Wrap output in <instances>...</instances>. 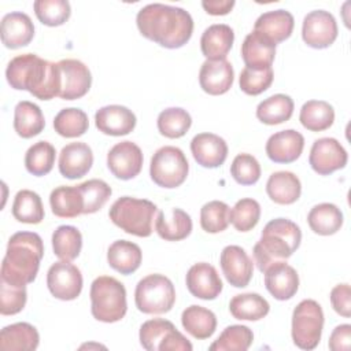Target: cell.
I'll return each instance as SVG.
<instances>
[{
	"instance_id": "49",
	"label": "cell",
	"mask_w": 351,
	"mask_h": 351,
	"mask_svg": "<svg viewBox=\"0 0 351 351\" xmlns=\"http://www.w3.org/2000/svg\"><path fill=\"white\" fill-rule=\"evenodd\" d=\"M274 78L273 69H263V70H254L250 67H244L240 73L239 85L240 89L250 96H258L269 89Z\"/></svg>"
},
{
	"instance_id": "19",
	"label": "cell",
	"mask_w": 351,
	"mask_h": 351,
	"mask_svg": "<svg viewBox=\"0 0 351 351\" xmlns=\"http://www.w3.org/2000/svg\"><path fill=\"white\" fill-rule=\"evenodd\" d=\"M191 152L197 165L207 169H215L226 160L228 144L218 134L199 133L191 141Z\"/></svg>"
},
{
	"instance_id": "31",
	"label": "cell",
	"mask_w": 351,
	"mask_h": 351,
	"mask_svg": "<svg viewBox=\"0 0 351 351\" xmlns=\"http://www.w3.org/2000/svg\"><path fill=\"white\" fill-rule=\"evenodd\" d=\"M266 193L277 204H292L300 197L302 184L291 171H276L266 182Z\"/></svg>"
},
{
	"instance_id": "12",
	"label": "cell",
	"mask_w": 351,
	"mask_h": 351,
	"mask_svg": "<svg viewBox=\"0 0 351 351\" xmlns=\"http://www.w3.org/2000/svg\"><path fill=\"white\" fill-rule=\"evenodd\" d=\"M303 41L315 49L330 47L337 38V23L335 16L325 10L308 12L302 25Z\"/></svg>"
},
{
	"instance_id": "24",
	"label": "cell",
	"mask_w": 351,
	"mask_h": 351,
	"mask_svg": "<svg viewBox=\"0 0 351 351\" xmlns=\"http://www.w3.org/2000/svg\"><path fill=\"white\" fill-rule=\"evenodd\" d=\"M276 56V44L263 34L252 30L241 44V58L245 67L254 70L269 69Z\"/></svg>"
},
{
	"instance_id": "52",
	"label": "cell",
	"mask_w": 351,
	"mask_h": 351,
	"mask_svg": "<svg viewBox=\"0 0 351 351\" xmlns=\"http://www.w3.org/2000/svg\"><path fill=\"white\" fill-rule=\"evenodd\" d=\"M330 303L333 310L344 318L351 315V288L348 284H339L330 291Z\"/></svg>"
},
{
	"instance_id": "6",
	"label": "cell",
	"mask_w": 351,
	"mask_h": 351,
	"mask_svg": "<svg viewBox=\"0 0 351 351\" xmlns=\"http://www.w3.org/2000/svg\"><path fill=\"white\" fill-rule=\"evenodd\" d=\"M90 313L97 321L112 324L121 321L128 311L126 289L121 281L100 276L90 285Z\"/></svg>"
},
{
	"instance_id": "48",
	"label": "cell",
	"mask_w": 351,
	"mask_h": 351,
	"mask_svg": "<svg viewBox=\"0 0 351 351\" xmlns=\"http://www.w3.org/2000/svg\"><path fill=\"white\" fill-rule=\"evenodd\" d=\"M82 197H84V213L82 214H93L99 211L110 199L112 191L111 186L103 180H88L78 185Z\"/></svg>"
},
{
	"instance_id": "41",
	"label": "cell",
	"mask_w": 351,
	"mask_h": 351,
	"mask_svg": "<svg viewBox=\"0 0 351 351\" xmlns=\"http://www.w3.org/2000/svg\"><path fill=\"white\" fill-rule=\"evenodd\" d=\"M89 128L88 115L81 108L70 107L60 110L53 119L55 132L67 138H74L85 134Z\"/></svg>"
},
{
	"instance_id": "1",
	"label": "cell",
	"mask_w": 351,
	"mask_h": 351,
	"mask_svg": "<svg viewBox=\"0 0 351 351\" xmlns=\"http://www.w3.org/2000/svg\"><path fill=\"white\" fill-rule=\"evenodd\" d=\"M136 23L141 36L169 49L184 47L193 33V19L188 11L162 3L143 7Z\"/></svg>"
},
{
	"instance_id": "5",
	"label": "cell",
	"mask_w": 351,
	"mask_h": 351,
	"mask_svg": "<svg viewBox=\"0 0 351 351\" xmlns=\"http://www.w3.org/2000/svg\"><path fill=\"white\" fill-rule=\"evenodd\" d=\"M155 214H158L156 204L147 199L132 196L117 199L108 211V217L114 225L137 237L151 236Z\"/></svg>"
},
{
	"instance_id": "11",
	"label": "cell",
	"mask_w": 351,
	"mask_h": 351,
	"mask_svg": "<svg viewBox=\"0 0 351 351\" xmlns=\"http://www.w3.org/2000/svg\"><path fill=\"white\" fill-rule=\"evenodd\" d=\"M82 274L81 270L67 262H55L47 273V285L52 296L59 300H74L82 291Z\"/></svg>"
},
{
	"instance_id": "10",
	"label": "cell",
	"mask_w": 351,
	"mask_h": 351,
	"mask_svg": "<svg viewBox=\"0 0 351 351\" xmlns=\"http://www.w3.org/2000/svg\"><path fill=\"white\" fill-rule=\"evenodd\" d=\"M140 344L147 351H191V341L177 330L173 322L163 318L145 321L140 326Z\"/></svg>"
},
{
	"instance_id": "33",
	"label": "cell",
	"mask_w": 351,
	"mask_h": 351,
	"mask_svg": "<svg viewBox=\"0 0 351 351\" xmlns=\"http://www.w3.org/2000/svg\"><path fill=\"white\" fill-rule=\"evenodd\" d=\"M181 324L184 329L197 340H204L213 336L217 329L215 314L197 304L186 307L181 314Z\"/></svg>"
},
{
	"instance_id": "29",
	"label": "cell",
	"mask_w": 351,
	"mask_h": 351,
	"mask_svg": "<svg viewBox=\"0 0 351 351\" xmlns=\"http://www.w3.org/2000/svg\"><path fill=\"white\" fill-rule=\"evenodd\" d=\"M40 335L29 322L7 325L0 333V348L4 351H32L38 347Z\"/></svg>"
},
{
	"instance_id": "9",
	"label": "cell",
	"mask_w": 351,
	"mask_h": 351,
	"mask_svg": "<svg viewBox=\"0 0 351 351\" xmlns=\"http://www.w3.org/2000/svg\"><path fill=\"white\" fill-rule=\"evenodd\" d=\"M324 311L313 299L302 300L292 313V340L302 350H314L322 335Z\"/></svg>"
},
{
	"instance_id": "13",
	"label": "cell",
	"mask_w": 351,
	"mask_h": 351,
	"mask_svg": "<svg viewBox=\"0 0 351 351\" xmlns=\"http://www.w3.org/2000/svg\"><path fill=\"white\" fill-rule=\"evenodd\" d=\"M348 155L344 147L333 137H322L313 143L308 155L311 169L319 176H329L347 165Z\"/></svg>"
},
{
	"instance_id": "16",
	"label": "cell",
	"mask_w": 351,
	"mask_h": 351,
	"mask_svg": "<svg viewBox=\"0 0 351 351\" xmlns=\"http://www.w3.org/2000/svg\"><path fill=\"white\" fill-rule=\"evenodd\" d=\"M222 273L226 281L234 288H244L254 274L252 259L239 245H226L219 258Z\"/></svg>"
},
{
	"instance_id": "35",
	"label": "cell",
	"mask_w": 351,
	"mask_h": 351,
	"mask_svg": "<svg viewBox=\"0 0 351 351\" xmlns=\"http://www.w3.org/2000/svg\"><path fill=\"white\" fill-rule=\"evenodd\" d=\"M343 213L333 203H319L307 214L310 229L319 236H330L343 226Z\"/></svg>"
},
{
	"instance_id": "22",
	"label": "cell",
	"mask_w": 351,
	"mask_h": 351,
	"mask_svg": "<svg viewBox=\"0 0 351 351\" xmlns=\"http://www.w3.org/2000/svg\"><path fill=\"white\" fill-rule=\"evenodd\" d=\"M234 80V71L229 60H206L199 71L200 88L213 96L226 93Z\"/></svg>"
},
{
	"instance_id": "53",
	"label": "cell",
	"mask_w": 351,
	"mask_h": 351,
	"mask_svg": "<svg viewBox=\"0 0 351 351\" xmlns=\"http://www.w3.org/2000/svg\"><path fill=\"white\" fill-rule=\"evenodd\" d=\"M351 340V325L341 324L333 329L329 337L328 347L332 351H348Z\"/></svg>"
},
{
	"instance_id": "30",
	"label": "cell",
	"mask_w": 351,
	"mask_h": 351,
	"mask_svg": "<svg viewBox=\"0 0 351 351\" xmlns=\"http://www.w3.org/2000/svg\"><path fill=\"white\" fill-rule=\"evenodd\" d=\"M143 261L141 248L129 240H117L114 241L107 251V262L110 267L121 274L134 273Z\"/></svg>"
},
{
	"instance_id": "2",
	"label": "cell",
	"mask_w": 351,
	"mask_h": 351,
	"mask_svg": "<svg viewBox=\"0 0 351 351\" xmlns=\"http://www.w3.org/2000/svg\"><path fill=\"white\" fill-rule=\"evenodd\" d=\"M5 78L11 88L27 90L40 100H51L60 92L58 63L41 59L36 53L12 58L5 69Z\"/></svg>"
},
{
	"instance_id": "46",
	"label": "cell",
	"mask_w": 351,
	"mask_h": 351,
	"mask_svg": "<svg viewBox=\"0 0 351 351\" xmlns=\"http://www.w3.org/2000/svg\"><path fill=\"white\" fill-rule=\"evenodd\" d=\"M37 19L45 26H60L71 15V7L67 0H36L33 4Z\"/></svg>"
},
{
	"instance_id": "51",
	"label": "cell",
	"mask_w": 351,
	"mask_h": 351,
	"mask_svg": "<svg viewBox=\"0 0 351 351\" xmlns=\"http://www.w3.org/2000/svg\"><path fill=\"white\" fill-rule=\"evenodd\" d=\"M230 174L237 184L252 185L261 178V165L255 156L239 154L230 165Z\"/></svg>"
},
{
	"instance_id": "42",
	"label": "cell",
	"mask_w": 351,
	"mask_h": 351,
	"mask_svg": "<svg viewBox=\"0 0 351 351\" xmlns=\"http://www.w3.org/2000/svg\"><path fill=\"white\" fill-rule=\"evenodd\" d=\"M158 130L167 138L182 137L192 125L189 112L181 107H169L158 115Z\"/></svg>"
},
{
	"instance_id": "25",
	"label": "cell",
	"mask_w": 351,
	"mask_h": 351,
	"mask_svg": "<svg viewBox=\"0 0 351 351\" xmlns=\"http://www.w3.org/2000/svg\"><path fill=\"white\" fill-rule=\"evenodd\" d=\"M0 32L4 47L16 49L30 44L34 37V25L27 14L14 11L3 16Z\"/></svg>"
},
{
	"instance_id": "7",
	"label": "cell",
	"mask_w": 351,
	"mask_h": 351,
	"mask_svg": "<svg viewBox=\"0 0 351 351\" xmlns=\"http://www.w3.org/2000/svg\"><path fill=\"white\" fill-rule=\"evenodd\" d=\"M134 303L144 314L169 313L176 303L174 285L163 274H148L136 285Z\"/></svg>"
},
{
	"instance_id": "40",
	"label": "cell",
	"mask_w": 351,
	"mask_h": 351,
	"mask_svg": "<svg viewBox=\"0 0 351 351\" xmlns=\"http://www.w3.org/2000/svg\"><path fill=\"white\" fill-rule=\"evenodd\" d=\"M52 248L60 261H74L82 248L81 232L71 225L58 226L52 233Z\"/></svg>"
},
{
	"instance_id": "23",
	"label": "cell",
	"mask_w": 351,
	"mask_h": 351,
	"mask_svg": "<svg viewBox=\"0 0 351 351\" xmlns=\"http://www.w3.org/2000/svg\"><path fill=\"white\" fill-rule=\"evenodd\" d=\"M93 165V152L86 143H70L59 154V171L64 178L84 177Z\"/></svg>"
},
{
	"instance_id": "38",
	"label": "cell",
	"mask_w": 351,
	"mask_h": 351,
	"mask_svg": "<svg viewBox=\"0 0 351 351\" xmlns=\"http://www.w3.org/2000/svg\"><path fill=\"white\" fill-rule=\"evenodd\" d=\"M293 114V100L284 93L273 95L256 107V118L265 125H280Z\"/></svg>"
},
{
	"instance_id": "20",
	"label": "cell",
	"mask_w": 351,
	"mask_h": 351,
	"mask_svg": "<svg viewBox=\"0 0 351 351\" xmlns=\"http://www.w3.org/2000/svg\"><path fill=\"white\" fill-rule=\"evenodd\" d=\"M265 287L277 300L293 298L299 289V276L287 261L269 266L265 271Z\"/></svg>"
},
{
	"instance_id": "4",
	"label": "cell",
	"mask_w": 351,
	"mask_h": 351,
	"mask_svg": "<svg viewBox=\"0 0 351 351\" xmlns=\"http://www.w3.org/2000/svg\"><path fill=\"white\" fill-rule=\"evenodd\" d=\"M300 228L287 218H276L266 223L259 241L254 245V261L263 273L269 266L287 261L300 245Z\"/></svg>"
},
{
	"instance_id": "44",
	"label": "cell",
	"mask_w": 351,
	"mask_h": 351,
	"mask_svg": "<svg viewBox=\"0 0 351 351\" xmlns=\"http://www.w3.org/2000/svg\"><path fill=\"white\" fill-rule=\"evenodd\" d=\"M254 341L252 330L245 325H230L208 347L210 351H245Z\"/></svg>"
},
{
	"instance_id": "34",
	"label": "cell",
	"mask_w": 351,
	"mask_h": 351,
	"mask_svg": "<svg viewBox=\"0 0 351 351\" xmlns=\"http://www.w3.org/2000/svg\"><path fill=\"white\" fill-rule=\"evenodd\" d=\"M49 204L59 218H75L84 213V197L78 185L55 188L49 195Z\"/></svg>"
},
{
	"instance_id": "36",
	"label": "cell",
	"mask_w": 351,
	"mask_h": 351,
	"mask_svg": "<svg viewBox=\"0 0 351 351\" xmlns=\"http://www.w3.org/2000/svg\"><path fill=\"white\" fill-rule=\"evenodd\" d=\"M270 304L259 293H240L230 299L229 311L236 319L258 321L269 314Z\"/></svg>"
},
{
	"instance_id": "32",
	"label": "cell",
	"mask_w": 351,
	"mask_h": 351,
	"mask_svg": "<svg viewBox=\"0 0 351 351\" xmlns=\"http://www.w3.org/2000/svg\"><path fill=\"white\" fill-rule=\"evenodd\" d=\"M45 119L41 108L29 101L22 100L14 110V129L22 138H32L44 130Z\"/></svg>"
},
{
	"instance_id": "27",
	"label": "cell",
	"mask_w": 351,
	"mask_h": 351,
	"mask_svg": "<svg viewBox=\"0 0 351 351\" xmlns=\"http://www.w3.org/2000/svg\"><path fill=\"white\" fill-rule=\"evenodd\" d=\"M234 41V32L225 23L208 26L200 38V49L207 60L226 59Z\"/></svg>"
},
{
	"instance_id": "3",
	"label": "cell",
	"mask_w": 351,
	"mask_h": 351,
	"mask_svg": "<svg viewBox=\"0 0 351 351\" xmlns=\"http://www.w3.org/2000/svg\"><path fill=\"white\" fill-rule=\"evenodd\" d=\"M44 256L43 239L34 232H16L7 244L0 280L14 285H27L37 277Z\"/></svg>"
},
{
	"instance_id": "43",
	"label": "cell",
	"mask_w": 351,
	"mask_h": 351,
	"mask_svg": "<svg viewBox=\"0 0 351 351\" xmlns=\"http://www.w3.org/2000/svg\"><path fill=\"white\" fill-rule=\"evenodd\" d=\"M55 156L56 151L51 143L37 141L26 151L25 167L30 174L43 177L52 170L55 165Z\"/></svg>"
},
{
	"instance_id": "39",
	"label": "cell",
	"mask_w": 351,
	"mask_h": 351,
	"mask_svg": "<svg viewBox=\"0 0 351 351\" xmlns=\"http://www.w3.org/2000/svg\"><path fill=\"white\" fill-rule=\"evenodd\" d=\"M12 215L18 222L40 223L44 219V206L40 195L30 189L18 191L12 203Z\"/></svg>"
},
{
	"instance_id": "28",
	"label": "cell",
	"mask_w": 351,
	"mask_h": 351,
	"mask_svg": "<svg viewBox=\"0 0 351 351\" xmlns=\"http://www.w3.org/2000/svg\"><path fill=\"white\" fill-rule=\"evenodd\" d=\"M155 230L166 241H180L186 239L192 232V219L181 208L170 211H158L155 218Z\"/></svg>"
},
{
	"instance_id": "50",
	"label": "cell",
	"mask_w": 351,
	"mask_h": 351,
	"mask_svg": "<svg viewBox=\"0 0 351 351\" xmlns=\"http://www.w3.org/2000/svg\"><path fill=\"white\" fill-rule=\"evenodd\" d=\"M27 300L26 285H14L0 280V313L14 315L23 310Z\"/></svg>"
},
{
	"instance_id": "17",
	"label": "cell",
	"mask_w": 351,
	"mask_h": 351,
	"mask_svg": "<svg viewBox=\"0 0 351 351\" xmlns=\"http://www.w3.org/2000/svg\"><path fill=\"white\" fill-rule=\"evenodd\" d=\"M188 291L197 299L214 300L222 292V280L217 269L206 262L195 263L185 277Z\"/></svg>"
},
{
	"instance_id": "26",
	"label": "cell",
	"mask_w": 351,
	"mask_h": 351,
	"mask_svg": "<svg viewBox=\"0 0 351 351\" xmlns=\"http://www.w3.org/2000/svg\"><path fill=\"white\" fill-rule=\"evenodd\" d=\"M295 26L292 14L287 10L267 11L255 21L254 30L267 37L276 45L291 37Z\"/></svg>"
},
{
	"instance_id": "54",
	"label": "cell",
	"mask_w": 351,
	"mask_h": 351,
	"mask_svg": "<svg viewBox=\"0 0 351 351\" xmlns=\"http://www.w3.org/2000/svg\"><path fill=\"white\" fill-rule=\"evenodd\" d=\"M202 7L210 15H226L234 7L233 0H203Z\"/></svg>"
},
{
	"instance_id": "45",
	"label": "cell",
	"mask_w": 351,
	"mask_h": 351,
	"mask_svg": "<svg viewBox=\"0 0 351 351\" xmlns=\"http://www.w3.org/2000/svg\"><path fill=\"white\" fill-rule=\"evenodd\" d=\"M230 223V207L221 200H211L200 208V226L207 233L223 232Z\"/></svg>"
},
{
	"instance_id": "14",
	"label": "cell",
	"mask_w": 351,
	"mask_h": 351,
	"mask_svg": "<svg viewBox=\"0 0 351 351\" xmlns=\"http://www.w3.org/2000/svg\"><path fill=\"white\" fill-rule=\"evenodd\" d=\"M60 73L59 97L75 100L88 93L92 85V74L85 63L78 59H62L58 62Z\"/></svg>"
},
{
	"instance_id": "21",
	"label": "cell",
	"mask_w": 351,
	"mask_h": 351,
	"mask_svg": "<svg viewBox=\"0 0 351 351\" xmlns=\"http://www.w3.org/2000/svg\"><path fill=\"white\" fill-rule=\"evenodd\" d=\"M99 132L108 136H125L136 128V115L125 106L111 104L99 108L95 114Z\"/></svg>"
},
{
	"instance_id": "47",
	"label": "cell",
	"mask_w": 351,
	"mask_h": 351,
	"mask_svg": "<svg viewBox=\"0 0 351 351\" xmlns=\"http://www.w3.org/2000/svg\"><path fill=\"white\" fill-rule=\"evenodd\" d=\"M261 218V204L251 197L236 202L230 210V223L239 232H250L256 226Z\"/></svg>"
},
{
	"instance_id": "18",
	"label": "cell",
	"mask_w": 351,
	"mask_h": 351,
	"mask_svg": "<svg viewBox=\"0 0 351 351\" xmlns=\"http://www.w3.org/2000/svg\"><path fill=\"white\" fill-rule=\"evenodd\" d=\"M304 137L293 129L277 132L266 141V155L274 163H292L303 152Z\"/></svg>"
},
{
	"instance_id": "8",
	"label": "cell",
	"mask_w": 351,
	"mask_h": 351,
	"mask_svg": "<svg viewBox=\"0 0 351 351\" xmlns=\"http://www.w3.org/2000/svg\"><path fill=\"white\" fill-rule=\"evenodd\" d=\"M189 163L182 149L173 145H165L155 151L151 158V180L162 188L173 189L184 184L188 177Z\"/></svg>"
},
{
	"instance_id": "37",
	"label": "cell",
	"mask_w": 351,
	"mask_h": 351,
	"mask_svg": "<svg viewBox=\"0 0 351 351\" xmlns=\"http://www.w3.org/2000/svg\"><path fill=\"white\" fill-rule=\"evenodd\" d=\"M299 121L310 132H322L333 125L335 110L328 101L308 100L300 108Z\"/></svg>"
},
{
	"instance_id": "15",
	"label": "cell",
	"mask_w": 351,
	"mask_h": 351,
	"mask_svg": "<svg viewBox=\"0 0 351 351\" xmlns=\"http://www.w3.org/2000/svg\"><path fill=\"white\" fill-rule=\"evenodd\" d=\"M143 152L133 141H121L107 154V167L119 180L128 181L140 174L143 167Z\"/></svg>"
}]
</instances>
